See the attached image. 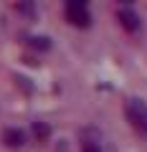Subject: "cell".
I'll return each instance as SVG.
<instances>
[{"instance_id":"7a4b0ae2","label":"cell","mask_w":147,"mask_h":152,"mask_svg":"<svg viewBox=\"0 0 147 152\" xmlns=\"http://www.w3.org/2000/svg\"><path fill=\"white\" fill-rule=\"evenodd\" d=\"M64 10H66V18H69L71 26L86 28L89 23H91V13H89V5L84 3V0H69Z\"/></svg>"},{"instance_id":"3957f363","label":"cell","mask_w":147,"mask_h":152,"mask_svg":"<svg viewBox=\"0 0 147 152\" xmlns=\"http://www.w3.org/2000/svg\"><path fill=\"white\" fill-rule=\"evenodd\" d=\"M119 23H122V28L129 31V33L140 31V15H137L132 8H122V10H119Z\"/></svg>"},{"instance_id":"5b68a950","label":"cell","mask_w":147,"mask_h":152,"mask_svg":"<svg viewBox=\"0 0 147 152\" xmlns=\"http://www.w3.org/2000/svg\"><path fill=\"white\" fill-rule=\"evenodd\" d=\"M81 152H102V147H99L97 140H89V137H84V140H81Z\"/></svg>"},{"instance_id":"6da1fadb","label":"cell","mask_w":147,"mask_h":152,"mask_svg":"<svg viewBox=\"0 0 147 152\" xmlns=\"http://www.w3.org/2000/svg\"><path fill=\"white\" fill-rule=\"evenodd\" d=\"M124 114H127V122H129L142 137H147V104L142 102V99H127Z\"/></svg>"},{"instance_id":"277c9868","label":"cell","mask_w":147,"mask_h":152,"mask_svg":"<svg viewBox=\"0 0 147 152\" xmlns=\"http://www.w3.org/2000/svg\"><path fill=\"white\" fill-rule=\"evenodd\" d=\"M3 142H5L8 147H20L23 142H26V132H20V129H5L3 132Z\"/></svg>"}]
</instances>
